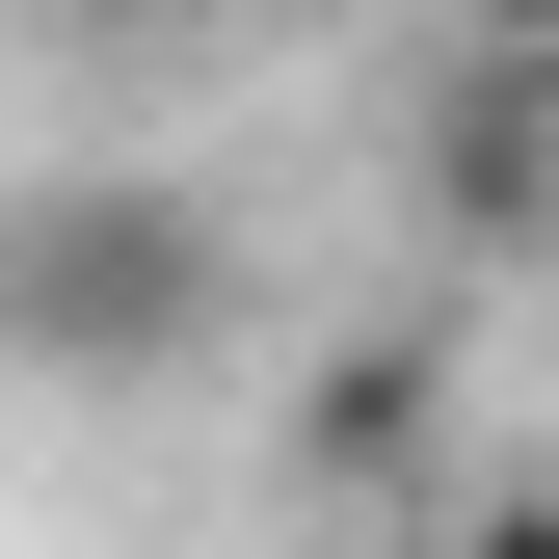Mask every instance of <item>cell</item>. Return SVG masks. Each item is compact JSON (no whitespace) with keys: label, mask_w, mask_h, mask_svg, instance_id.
I'll list each match as a JSON object with an SVG mask.
<instances>
[{"label":"cell","mask_w":559,"mask_h":559,"mask_svg":"<svg viewBox=\"0 0 559 559\" xmlns=\"http://www.w3.org/2000/svg\"><path fill=\"white\" fill-rule=\"evenodd\" d=\"M0 346L81 373V400L214 373V214H187V187H53V214L0 240Z\"/></svg>","instance_id":"6da1fadb"},{"label":"cell","mask_w":559,"mask_h":559,"mask_svg":"<svg viewBox=\"0 0 559 559\" xmlns=\"http://www.w3.org/2000/svg\"><path fill=\"white\" fill-rule=\"evenodd\" d=\"M427 214H453V240H559V53H453Z\"/></svg>","instance_id":"7a4b0ae2"},{"label":"cell","mask_w":559,"mask_h":559,"mask_svg":"<svg viewBox=\"0 0 559 559\" xmlns=\"http://www.w3.org/2000/svg\"><path fill=\"white\" fill-rule=\"evenodd\" d=\"M400 427H427V373H400V346H346V373H320V479H400Z\"/></svg>","instance_id":"3957f363"},{"label":"cell","mask_w":559,"mask_h":559,"mask_svg":"<svg viewBox=\"0 0 559 559\" xmlns=\"http://www.w3.org/2000/svg\"><path fill=\"white\" fill-rule=\"evenodd\" d=\"M400 559H559V479H453V507L400 533Z\"/></svg>","instance_id":"277c9868"},{"label":"cell","mask_w":559,"mask_h":559,"mask_svg":"<svg viewBox=\"0 0 559 559\" xmlns=\"http://www.w3.org/2000/svg\"><path fill=\"white\" fill-rule=\"evenodd\" d=\"M53 27H81V53H160V27H214V0H53Z\"/></svg>","instance_id":"5b68a950"},{"label":"cell","mask_w":559,"mask_h":559,"mask_svg":"<svg viewBox=\"0 0 559 559\" xmlns=\"http://www.w3.org/2000/svg\"><path fill=\"white\" fill-rule=\"evenodd\" d=\"M427 27H453V53H559V0H427Z\"/></svg>","instance_id":"8992f818"}]
</instances>
